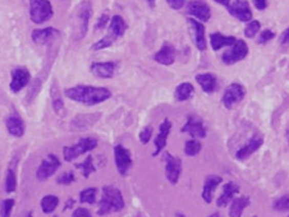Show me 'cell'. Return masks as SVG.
Masks as SVG:
<instances>
[{"instance_id":"45","label":"cell","mask_w":289,"mask_h":217,"mask_svg":"<svg viewBox=\"0 0 289 217\" xmlns=\"http://www.w3.org/2000/svg\"><path fill=\"white\" fill-rule=\"evenodd\" d=\"M254 4L259 10H265L267 7L266 0H254Z\"/></svg>"},{"instance_id":"18","label":"cell","mask_w":289,"mask_h":217,"mask_svg":"<svg viewBox=\"0 0 289 217\" xmlns=\"http://www.w3.org/2000/svg\"><path fill=\"white\" fill-rule=\"evenodd\" d=\"M187 12L190 15L197 18L200 22H209L211 18V10L209 5L200 0H192L188 3Z\"/></svg>"},{"instance_id":"2","label":"cell","mask_w":289,"mask_h":217,"mask_svg":"<svg viewBox=\"0 0 289 217\" xmlns=\"http://www.w3.org/2000/svg\"><path fill=\"white\" fill-rule=\"evenodd\" d=\"M125 198L122 192L113 185H105L102 188V196L99 203V216H107L113 212H119L125 208Z\"/></svg>"},{"instance_id":"53","label":"cell","mask_w":289,"mask_h":217,"mask_svg":"<svg viewBox=\"0 0 289 217\" xmlns=\"http://www.w3.org/2000/svg\"><path fill=\"white\" fill-rule=\"evenodd\" d=\"M26 217H33V215H32V213H31V212H30V213H28V215H27V216H26Z\"/></svg>"},{"instance_id":"46","label":"cell","mask_w":289,"mask_h":217,"mask_svg":"<svg viewBox=\"0 0 289 217\" xmlns=\"http://www.w3.org/2000/svg\"><path fill=\"white\" fill-rule=\"evenodd\" d=\"M280 41H282V44H288L289 42V28H288V30H285L284 32H283Z\"/></svg>"},{"instance_id":"38","label":"cell","mask_w":289,"mask_h":217,"mask_svg":"<svg viewBox=\"0 0 289 217\" xmlns=\"http://www.w3.org/2000/svg\"><path fill=\"white\" fill-rule=\"evenodd\" d=\"M260 27H261V25H260L259 20H251V22L247 25L246 30H244V35H246V37L249 38L255 37V36L257 35V32L260 31Z\"/></svg>"},{"instance_id":"55","label":"cell","mask_w":289,"mask_h":217,"mask_svg":"<svg viewBox=\"0 0 289 217\" xmlns=\"http://www.w3.org/2000/svg\"><path fill=\"white\" fill-rule=\"evenodd\" d=\"M255 217H256V216H255Z\"/></svg>"},{"instance_id":"31","label":"cell","mask_w":289,"mask_h":217,"mask_svg":"<svg viewBox=\"0 0 289 217\" xmlns=\"http://www.w3.org/2000/svg\"><path fill=\"white\" fill-rule=\"evenodd\" d=\"M59 205V198L56 196L48 194L41 200V210L44 213H51L56 210Z\"/></svg>"},{"instance_id":"44","label":"cell","mask_w":289,"mask_h":217,"mask_svg":"<svg viewBox=\"0 0 289 217\" xmlns=\"http://www.w3.org/2000/svg\"><path fill=\"white\" fill-rule=\"evenodd\" d=\"M72 217H92V215L87 208L79 207L73 211V215H72Z\"/></svg>"},{"instance_id":"50","label":"cell","mask_w":289,"mask_h":217,"mask_svg":"<svg viewBox=\"0 0 289 217\" xmlns=\"http://www.w3.org/2000/svg\"><path fill=\"white\" fill-rule=\"evenodd\" d=\"M209 217H221V216H220V213L215 212V213H213V215H210Z\"/></svg>"},{"instance_id":"4","label":"cell","mask_w":289,"mask_h":217,"mask_svg":"<svg viewBox=\"0 0 289 217\" xmlns=\"http://www.w3.org/2000/svg\"><path fill=\"white\" fill-rule=\"evenodd\" d=\"M96 147L97 139L91 138V137H84V138H79V141L76 144H73V146L64 147L63 157L67 162H71L73 160H76L77 157L82 156V155L87 154V152H91Z\"/></svg>"},{"instance_id":"9","label":"cell","mask_w":289,"mask_h":217,"mask_svg":"<svg viewBox=\"0 0 289 217\" xmlns=\"http://www.w3.org/2000/svg\"><path fill=\"white\" fill-rule=\"evenodd\" d=\"M92 15V4L90 0H84L77 8V20H78V35L77 37L79 40L86 36L89 30V23Z\"/></svg>"},{"instance_id":"11","label":"cell","mask_w":289,"mask_h":217,"mask_svg":"<svg viewBox=\"0 0 289 217\" xmlns=\"http://www.w3.org/2000/svg\"><path fill=\"white\" fill-rule=\"evenodd\" d=\"M225 9L237 19L242 22H250L252 18V12L247 0H229Z\"/></svg>"},{"instance_id":"52","label":"cell","mask_w":289,"mask_h":217,"mask_svg":"<svg viewBox=\"0 0 289 217\" xmlns=\"http://www.w3.org/2000/svg\"><path fill=\"white\" fill-rule=\"evenodd\" d=\"M287 141H288V143H289V129H288V132H287Z\"/></svg>"},{"instance_id":"32","label":"cell","mask_w":289,"mask_h":217,"mask_svg":"<svg viewBox=\"0 0 289 217\" xmlns=\"http://www.w3.org/2000/svg\"><path fill=\"white\" fill-rule=\"evenodd\" d=\"M17 189V175H15L14 166H9L5 174V192L13 193Z\"/></svg>"},{"instance_id":"54","label":"cell","mask_w":289,"mask_h":217,"mask_svg":"<svg viewBox=\"0 0 289 217\" xmlns=\"http://www.w3.org/2000/svg\"><path fill=\"white\" fill-rule=\"evenodd\" d=\"M54 217H58V216H54Z\"/></svg>"},{"instance_id":"24","label":"cell","mask_w":289,"mask_h":217,"mask_svg":"<svg viewBox=\"0 0 289 217\" xmlns=\"http://www.w3.org/2000/svg\"><path fill=\"white\" fill-rule=\"evenodd\" d=\"M239 193V185L236 184L234 182L226 183L223 187V193L220 194V197L216 201V206L218 207H226L229 205V202H232L234 198V196Z\"/></svg>"},{"instance_id":"39","label":"cell","mask_w":289,"mask_h":217,"mask_svg":"<svg viewBox=\"0 0 289 217\" xmlns=\"http://www.w3.org/2000/svg\"><path fill=\"white\" fill-rule=\"evenodd\" d=\"M74 182H76V177H74L73 171L63 172V174L59 175V178L56 179V184H60V185H69Z\"/></svg>"},{"instance_id":"8","label":"cell","mask_w":289,"mask_h":217,"mask_svg":"<svg viewBox=\"0 0 289 217\" xmlns=\"http://www.w3.org/2000/svg\"><path fill=\"white\" fill-rule=\"evenodd\" d=\"M162 160L165 162V177L170 184L175 185L179 182L182 174V160L177 156H173L169 152H164Z\"/></svg>"},{"instance_id":"7","label":"cell","mask_w":289,"mask_h":217,"mask_svg":"<svg viewBox=\"0 0 289 217\" xmlns=\"http://www.w3.org/2000/svg\"><path fill=\"white\" fill-rule=\"evenodd\" d=\"M61 162L56 155H48V156L41 161L40 166L36 170V179H37L38 182H45L46 179L53 177V175L58 171Z\"/></svg>"},{"instance_id":"30","label":"cell","mask_w":289,"mask_h":217,"mask_svg":"<svg viewBox=\"0 0 289 217\" xmlns=\"http://www.w3.org/2000/svg\"><path fill=\"white\" fill-rule=\"evenodd\" d=\"M193 94H195V89H193L192 84L184 82V83H180L177 86L174 91V99L179 102L187 101L193 96Z\"/></svg>"},{"instance_id":"34","label":"cell","mask_w":289,"mask_h":217,"mask_svg":"<svg viewBox=\"0 0 289 217\" xmlns=\"http://www.w3.org/2000/svg\"><path fill=\"white\" fill-rule=\"evenodd\" d=\"M201 148H202V144H201V142L196 141V139H188L184 143V154L190 157L200 154Z\"/></svg>"},{"instance_id":"14","label":"cell","mask_w":289,"mask_h":217,"mask_svg":"<svg viewBox=\"0 0 289 217\" xmlns=\"http://www.w3.org/2000/svg\"><path fill=\"white\" fill-rule=\"evenodd\" d=\"M188 28H190V33L193 38V42H195L196 48L200 51H205L208 42H206L205 37V27H203L202 23L197 19H193V18H188L187 19Z\"/></svg>"},{"instance_id":"19","label":"cell","mask_w":289,"mask_h":217,"mask_svg":"<svg viewBox=\"0 0 289 217\" xmlns=\"http://www.w3.org/2000/svg\"><path fill=\"white\" fill-rule=\"evenodd\" d=\"M90 71L97 78L109 79L114 77L115 71H117V63L114 61H105V63L95 61L90 67Z\"/></svg>"},{"instance_id":"17","label":"cell","mask_w":289,"mask_h":217,"mask_svg":"<svg viewBox=\"0 0 289 217\" xmlns=\"http://www.w3.org/2000/svg\"><path fill=\"white\" fill-rule=\"evenodd\" d=\"M262 144H264V137L259 133L254 134L252 138L250 139V141L247 142V143L244 144L242 148H239L238 151H237L236 157L238 160H241V161H244V160L249 159L251 155H254L255 152H256L257 149L262 146Z\"/></svg>"},{"instance_id":"16","label":"cell","mask_w":289,"mask_h":217,"mask_svg":"<svg viewBox=\"0 0 289 217\" xmlns=\"http://www.w3.org/2000/svg\"><path fill=\"white\" fill-rule=\"evenodd\" d=\"M172 126H173L172 121H170L168 118H165L164 120H162V123L160 124L159 133H157L156 138H155V141H154L155 151H154V154H152V156L154 157H156L157 155L161 154L162 149L167 147L168 137H169L170 131H172Z\"/></svg>"},{"instance_id":"5","label":"cell","mask_w":289,"mask_h":217,"mask_svg":"<svg viewBox=\"0 0 289 217\" xmlns=\"http://www.w3.org/2000/svg\"><path fill=\"white\" fill-rule=\"evenodd\" d=\"M54 15L53 5L49 0H30V18L36 25H43Z\"/></svg>"},{"instance_id":"48","label":"cell","mask_w":289,"mask_h":217,"mask_svg":"<svg viewBox=\"0 0 289 217\" xmlns=\"http://www.w3.org/2000/svg\"><path fill=\"white\" fill-rule=\"evenodd\" d=\"M144 2L147 3V5H149L151 9H154L155 8V5H156V0H144Z\"/></svg>"},{"instance_id":"13","label":"cell","mask_w":289,"mask_h":217,"mask_svg":"<svg viewBox=\"0 0 289 217\" xmlns=\"http://www.w3.org/2000/svg\"><path fill=\"white\" fill-rule=\"evenodd\" d=\"M31 81V74L25 67H18L12 71V79H10L9 89L13 94H18L22 91Z\"/></svg>"},{"instance_id":"51","label":"cell","mask_w":289,"mask_h":217,"mask_svg":"<svg viewBox=\"0 0 289 217\" xmlns=\"http://www.w3.org/2000/svg\"><path fill=\"white\" fill-rule=\"evenodd\" d=\"M177 217H185V216L182 215V213H177Z\"/></svg>"},{"instance_id":"20","label":"cell","mask_w":289,"mask_h":217,"mask_svg":"<svg viewBox=\"0 0 289 217\" xmlns=\"http://www.w3.org/2000/svg\"><path fill=\"white\" fill-rule=\"evenodd\" d=\"M5 126H7V131L10 136L15 137V138H20V137L25 136L26 132V125L23 119L20 118L18 114L13 113L10 115H8L5 118Z\"/></svg>"},{"instance_id":"10","label":"cell","mask_w":289,"mask_h":217,"mask_svg":"<svg viewBox=\"0 0 289 217\" xmlns=\"http://www.w3.org/2000/svg\"><path fill=\"white\" fill-rule=\"evenodd\" d=\"M114 160L118 172L122 177H127L133 164L130 151L126 147H123L122 144H118V146L114 147Z\"/></svg>"},{"instance_id":"12","label":"cell","mask_w":289,"mask_h":217,"mask_svg":"<svg viewBox=\"0 0 289 217\" xmlns=\"http://www.w3.org/2000/svg\"><path fill=\"white\" fill-rule=\"evenodd\" d=\"M246 96V90L242 84L232 83L225 89L221 102L226 108H232L236 104L241 102Z\"/></svg>"},{"instance_id":"43","label":"cell","mask_w":289,"mask_h":217,"mask_svg":"<svg viewBox=\"0 0 289 217\" xmlns=\"http://www.w3.org/2000/svg\"><path fill=\"white\" fill-rule=\"evenodd\" d=\"M172 9L179 10L184 7V0H165Z\"/></svg>"},{"instance_id":"21","label":"cell","mask_w":289,"mask_h":217,"mask_svg":"<svg viewBox=\"0 0 289 217\" xmlns=\"http://www.w3.org/2000/svg\"><path fill=\"white\" fill-rule=\"evenodd\" d=\"M100 118H101V114L100 113L81 114V115L74 116L73 120L71 121V128L73 129V131H87V129L94 125Z\"/></svg>"},{"instance_id":"25","label":"cell","mask_w":289,"mask_h":217,"mask_svg":"<svg viewBox=\"0 0 289 217\" xmlns=\"http://www.w3.org/2000/svg\"><path fill=\"white\" fill-rule=\"evenodd\" d=\"M196 82L200 84L203 92L213 94L218 90V78L213 73H201L196 76Z\"/></svg>"},{"instance_id":"35","label":"cell","mask_w":289,"mask_h":217,"mask_svg":"<svg viewBox=\"0 0 289 217\" xmlns=\"http://www.w3.org/2000/svg\"><path fill=\"white\" fill-rule=\"evenodd\" d=\"M97 189L96 188H86L79 193V202L81 203H89V205H94L96 201Z\"/></svg>"},{"instance_id":"49","label":"cell","mask_w":289,"mask_h":217,"mask_svg":"<svg viewBox=\"0 0 289 217\" xmlns=\"http://www.w3.org/2000/svg\"><path fill=\"white\" fill-rule=\"evenodd\" d=\"M214 2L219 3V4H221V5H224V7H225V5L229 3V0H214Z\"/></svg>"},{"instance_id":"1","label":"cell","mask_w":289,"mask_h":217,"mask_svg":"<svg viewBox=\"0 0 289 217\" xmlns=\"http://www.w3.org/2000/svg\"><path fill=\"white\" fill-rule=\"evenodd\" d=\"M64 95L69 100L86 106H95L105 102L112 97V92L107 87H95L79 84V86L69 87L64 91Z\"/></svg>"},{"instance_id":"41","label":"cell","mask_w":289,"mask_h":217,"mask_svg":"<svg viewBox=\"0 0 289 217\" xmlns=\"http://www.w3.org/2000/svg\"><path fill=\"white\" fill-rule=\"evenodd\" d=\"M110 22V17L108 13H104V14L101 15V17L99 18V20H97L96 26H95V31H101L104 30L105 27L108 26V23Z\"/></svg>"},{"instance_id":"33","label":"cell","mask_w":289,"mask_h":217,"mask_svg":"<svg viewBox=\"0 0 289 217\" xmlns=\"http://www.w3.org/2000/svg\"><path fill=\"white\" fill-rule=\"evenodd\" d=\"M74 166H76V169L81 170L82 175H84V178H86V179L87 178H90V175H91L92 172L96 171V167H95L94 165V157H92L91 155L87 156L84 162H81V164H76Z\"/></svg>"},{"instance_id":"22","label":"cell","mask_w":289,"mask_h":217,"mask_svg":"<svg viewBox=\"0 0 289 217\" xmlns=\"http://www.w3.org/2000/svg\"><path fill=\"white\" fill-rule=\"evenodd\" d=\"M60 35L59 30L54 27H46V28H37L33 30L31 33V38L36 45H46V44L51 42L56 36Z\"/></svg>"},{"instance_id":"28","label":"cell","mask_w":289,"mask_h":217,"mask_svg":"<svg viewBox=\"0 0 289 217\" xmlns=\"http://www.w3.org/2000/svg\"><path fill=\"white\" fill-rule=\"evenodd\" d=\"M237 38L233 36H225L223 33H211L210 35V45L213 50H219V49L224 48V46H232L236 42Z\"/></svg>"},{"instance_id":"27","label":"cell","mask_w":289,"mask_h":217,"mask_svg":"<svg viewBox=\"0 0 289 217\" xmlns=\"http://www.w3.org/2000/svg\"><path fill=\"white\" fill-rule=\"evenodd\" d=\"M50 96H51V104H53L55 114L59 116V118H64L67 113L66 105H64L63 99H61V94H60V91H59L56 83H53V86H51Z\"/></svg>"},{"instance_id":"36","label":"cell","mask_w":289,"mask_h":217,"mask_svg":"<svg viewBox=\"0 0 289 217\" xmlns=\"http://www.w3.org/2000/svg\"><path fill=\"white\" fill-rule=\"evenodd\" d=\"M14 200H12V198L3 201L2 207H0V217H10L13 207H14Z\"/></svg>"},{"instance_id":"56","label":"cell","mask_w":289,"mask_h":217,"mask_svg":"<svg viewBox=\"0 0 289 217\" xmlns=\"http://www.w3.org/2000/svg\"><path fill=\"white\" fill-rule=\"evenodd\" d=\"M288 217H289V216H288Z\"/></svg>"},{"instance_id":"26","label":"cell","mask_w":289,"mask_h":217,"mask_svg":"<svg viewBox=\"0 0 289 217\" xmlns=\"http://www.w3.org/2000/svg\"><path fill=\"white\" fill-rule=\"evenodd\" d=\"M221 182H223V179H221V177H218V175H209L206 178L202 189V198L206 203H211L214 192H215V189L219 187Z\"/></svg>"},{"instance_id":"29","label":"cell","mask_w":289,"mask_h":217,"mask_svg":"<svg viewBox=\"0 0 289 217\" xmlns=\"http://www.w3.org/2000/svg\"><path fill=\"white\" fill-rule=\"evenodd\" d=\"M231 208H229V217H242L243 210L250 206L251 201L249 197H239V198H233L232 201Z\"/></svg>"},{"instance_id":"42","label":"cell","mask_w":289,"mask_h":217,"mask_svg":"<svg viewBox=\"0 0 289 217\" xmlns=\"http://www.w3.org/2000/svg\"><path fill=\"white\" fill-rule=\"evenodd\" d=\"M274 37H275V33L273 32V31L265 30V31H262V32H261V35H260L259 41H257V42L261 44V45H264V44L269 42V41L273 40V38H274Z\"/></svg>"},{"instance_id":"3","label":"cell","mask_w":289,"mask_h":217,"mask_svg":"<svg viewBox=\"0 0 289 217\" xmlns=\"http://www.w3.org/2000/svg\"><path fill=\"white\" fill-rule=\"evenodd\" d=\"M127 28V23H126V20L123 19L120 15H114V17H112V19H110L109 22V27H108V33L101 40H99L97 42H95L94 45H92V51H100L104 50V49L110 48L118 38L125 35Z\"/></svg>"},{"instance_id":"6","label":"cell","mask_w":289,"mask_h":217,"mask_svg":"<svg viewBox=\"0 0 289 217\" xmlns=\"http://www.w3.org/2000/svg\"><path fill=\"white\" fill-rule=\"evenodd\" d=\"M249 55V46L243 40H236V42L229 46L228 50L221 55V60L226 66H233L238 61L243 60Z\"/></svg>"},{"instance_id":"37","label":"cell","mask_w":289,"mask_h":217,"mask_svg":"<svg viewBox=\"0 0 289 217\" xmlns=\"http://www.w3.org/2000/svg\"><path fill=\"white\" fill-rule=\"evenodd\" d=\"M274 210L278 212H287L289 211V196H283L274 202Z\"/></svg>"},{"instance_id":"47","label":"cell","mask_w":289,"mask_h":217,"mask_svg":"<svg viewBox=\"0 0 289 217\" xmlns=\"http://www.w3.org/2000/svg\"><path fill=\"white\" fill-rule=\"evenodd\" d=\"M74 202H76V201H74L73 198H68V200H67V202H66V206H64V211H68V208L73 207Z\"/></svg>"},{"instance_id":"23","label":"cell","mask_w":289,"mask_h":217,"mask_svg":"<svg viewBox=\"0 0 289 217\" xmlns=\"http://www.w3.org/2000/svg\"><path fill=\"white\" fill-rule=\"evenodd\" d=\"M177 50L170 42H164L159 51L154 55V60L161 66H172L175 61Z\"/></svg>"},{"instance_id":"40","label":"cell","mask_w":289,"mask_h":217,"mask_svg":"<svg viewBox=\"0 0 289 217\" xmlns=\"http://www.w3.org/2000/svg\"><path fill=\"white\" fill-rule=\"evenodd\" d=\"M152 137V126L151 125H147L144 126L142 131L140 132V142L142 144H147L150 142Z\"/></svg>"},{"instance_id":"15","label":"cell","mask_w":289,"mask_h":217,"mask_svg":"<svg viewBox=\"0 0 289 217\" xmlns=\"http://www.w3.org/2000/svg\"><path fill=\"white\" fill-rule=\"evenodd\" d=\"M182 133H188L192 138L202 139L206 137V128L203 125V121L198 116L191 115L187 118L184 125L180 129Z\"/></svg>"}]
</instances>
